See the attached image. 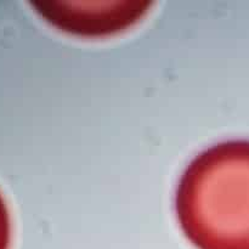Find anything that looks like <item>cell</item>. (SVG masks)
Masks as SVG:
<instances>
[{
  "label": "cell",
  "mask_w": 249,
  "mask_h": 249,
  "mask_svg": "<svg viewBox=\"0 0 249 249\" xmlns=\"http://www.w3.org/2000/svg\"><path fill=\"white\" fill-rule=\"evenodd\" d=\"M175 211L197 249H249V140L195 156L178 182Z\"/></svg>",
  "instance_id": "1"
},
{
  "label": "cell",
  "mask_w": 249,
  "mask_h": 249,
  "mask_svg": "<svg viewBox=\"0 0 249 249\" xmlns=\"http://www.w3.org/2000/svg\"><path fill=\"white\" fill-rule=\"evenodd\" d=\"M45 21L66 33L78 36H107L121 33L138 23L153 1L147 0H96V1L31 2Z\"/></svg>",
  "instance_id": "2"
},
{
  "label": "cell",
  "mask_w": 249,
  "mask_h": 249,
  "mask_svg": "<svg viewBox=\"0 0 249 249\" xmlns=\"http://www.w3.org/2000/svg\"><path fill=\"white\" fill-rule=\"evenodd\" d=\"M11 242V219L4 197L0 194V249H9Z\"/></svg>",
  "instance_id": "3"
}]
</instances>
